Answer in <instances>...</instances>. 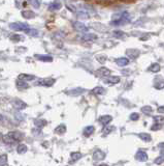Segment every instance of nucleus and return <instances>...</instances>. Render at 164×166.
I'll list each match as a JSON object with an SVG mask.
<instances>
[{"mask_svg":"<svg viewBox=\"0 0 164 166\" xmlns=\"http://www.w3.org/2000/svg\"><path fill=\"white\" fill-rule=\"evenodd\" d=\"M23 137H24V134L21 133L20 131H10V132H8L7 134L3 137V141L5 142V143L11 144L17 141H20Z\"/></svg>","mask_w":164,"mask_h":166,"instance_id":"nucleus-1","label":"nucleus"},{"mask_svg":"<svg viewBox=\"0 0 164 166\" xmlns=\"http://www.w3.org/2000/svg\"><path fill=\"white\" fill-rule=\"evenodd\" d=\"M117 16H118V17H114L112 18V21L111 22V24L114 25V26H121V25H125L130 22V16L127 11L122 14H118Z\"/></svg>","mask_w":164,"mask_h":166,"instance_id":"nucleus-2","label":"nucleus"},{"mask_svg":"<svg viewBox=\"0 0 164 166\" xmlns=\"http://www.w3.org/2000/svg\"><path fill=\"white\" fill-rule=\"evenodd\" d=\"M9 27H10V29L15 30V31H24V32H27L28 30L30 29L29 25H28L27 23H21V22L11 23V24H9Z\"/></svg>","mask_w":164,"mask_h":166,"instance_id":"nucleus-3","label":"nucleus"},{"mask_svg":"<svg viewBox=\"0 0 164 166\" xmlns=\"http://www.w3.org/2000/svg\"><path fill=\"white\" fill-rule=\"evenodd\" d=\"M72 26H73V28L78 32H81V33H84V34L88 33V27H87L83 22H81V21H74Z\"/></svg>","mask_w":164,"mask_h":166,"instance_id":"nucleus-4","label":"nucleus"},{"mask_svg":"<svg viewBox=\"0 0 164 166\" xmlns=\"http://www.w3.org/2000/svg\"><path fill=\"white\" fill-rule=\"evenodd\" d=\"M103 81L105 84H109V85H115V84L120 83L121 79L118 76H109L106 78H103Z\"/></svg>","mask_w":164,"mask_h":166,"instance_id":"nucleus-5","label":"nucleus"},{"mask_svg":"<svg viewBox=\"0 0 164 166\" xmlns=\"http://www.w3.org/2000/svg\"><path fill=\"white\" fill-rule=\"evenodd\" d=\"M11 104H13V106L15 107L16 109H19V110H22V109L26 108L27 107V104L25 102H23L22 100L20 99H15L11 101Z\"/></svg>","mask_w":164,"mask_h":166,"instance_id":"nucleus-6","label":"nucleus"},{"mask_svg":"<svg viewBox=\"0 0 164 166\" xmlns=\"http://www.w3.org/2000/svg\"><path fill=\"white\" fill-rule=\"evenodd\" d=\"M55 82H56V80L53 78H44V79H40L37 84H38V85H43V86L49 87V86H52Z\"/></svg>","mask_w":164,"mask_h":166,"instance_id":"nucleus-7","label":"nucleus"},{"mask_svg":"<svg viewBox=\"0 0 164 166\" xmlns=\"http://www.w3.org/2000/svg\"><path fill=\"white\" fill-rule=\"evenodd\" d=\"M96 74L98 75V76L100 77H103V78H106V77H109V75H111V71H109L107 67H101L100 69H98L97 71H96Z\"/></svg>","mask_w":164,"mask_h":166,"instance_id":"nucleus-8","label":"nucleus"},{"mask_svg":"<svg viewBox=\"0 0 164 166\" xmlns=\"http://www.w3.org/2000/svg\"><path fill=\"white\" fill-rule=\"evenodd\" d=\"M99 123L101 124L102 126H104V127H106V126L109 125V123L112 121V117L111 115H107V114H105V115H101L99 117Z\"/></svg>","mask_w":164,"mask_h":166,"instance_id":"nucleus-9","label":"nucleus"},{"mask_svg":"<svg viewBox=\"0 0 164 166\" xmlns=\"http://www.w3.org/2000/svg\"><path fill=\"white\" fill-rule=\"evenodd\" d=\"M135 159L137 161H140V162H146L148 160V154L145 151H138L135 154Z\"/></svg>","mask_w":164,"mask_h":166,"instance_id":"nucleus-10","label":"nucleus"},{"mask_svg":"<svg viewBox=\"0 0 164 166\" xmlns=\"http://www.w3.org/2000/svg\"><path fill=\"white\" fill-rule=\"evenodd\" d=\"M61 8H62V3H61L60 1H52L49 4V11H59Z\"/></svg>","mask_w":164,"mask_h":166,"instance_id":"nucleus-11","label":"nucleus"},{"mask_svg":"<svg viewBox=\"0 0 164 166\" xmlns=\"http://www.w3.org/2000/svg\"><path fill=\"white\" fill-rule=\"evenodd\" d=\"M19 80L20 81H24V82H28V81H31V80H34L35 79V76L33 75H29V74H20L19 75Z\"/></svg>","mask_w":164,"mask_h":166,"instance_id":"nucleus-12","label":"nucleus"},{"mask_svg":"<svg viewBox=\"0 0 164 166\" xmlns=\"http://www.w3.org/2000/svg\"><path fill=\"white\" fill-rule=\"evenodd\" d=\"M35 57H36V59L41 60V61H44V62H51V61H53V57L51 55L36 54V55H35Z\"/></svg>","mask_w":164,"mask_h":166,"instance_id":"nucleus-13","label":"nucleus"},{"mask_svg":"<svg viewBox=\"0 0 164 166\" xmlns=\"http://www.w3.org/2000/svg\"><path fill=\"white\" fill-rule=\"evenodd\" d=\"M104 158H105V154L102 151H100V149H98V151H95L94 153H93V159H94L95 161L103 160Z\"/></svg>","mask_w":164,"mask_h":166,"instance_id":"nucleus-14","label":"nucleus"},{"mask_svg":"<svg viewBox=\"0 0 164 166\" xmlns=\"http://www.w3.org/2000/svg\"><path fill=\"white\" fill-rule=\"evenodd\" d=\"M97 39V36L94 33H85L83 34V36H82V41L84 42H92V41H95V39Z\"/></svg>","mask_w":164,"mask_h":166,"instance_id":"nucleus-15","label":"nucleus"},{"mask_svg":"<svg viewBox=\"0 0 164 166\" xmlns=\"http://www.w3.org/2000/svg\"><path fill=\"white\" fill-rule=\"evenodd\" d=\"M116 64L121 67H126V65L129 64V59L126 58V57H119V58H117L116 59Z\"/></svg>","mask_w":164,"mask_h":166,"instance_id":"nucleus-16","label":"nucleus"},{"mask_svg":"<svg viewBox=\"0 0 164 166\" xmlns=\"http://www.w3.org/2000/svg\"><path fill=\"white\" fill-rule=\"evenodd\" d=\"M138 55H139V51L136 49H128L127 50V56L132 59H135Z\"/></svg>","mask_w":164,"mask_h":166,"instance_id":"nucleus-17","label":"nucleus"},{"mask_svg":"<svg viewBox=\"0 0 164 166\" xmlns=\"http://www.w3.org/2000/svg\"><path fill=\"white\" fill-rule=\"evenodd\" d=\"M94 131H95V128L93 127V126H88V127H86L85 129H84L83 134H84V136L89 137L94 133Z\"/></svg>","mask_w":164,"mask_h":166,"instance_id":"nucleus-18","label":"nucleus"},{"mask_svg":"<svg viewBox=\"0 0 164 166\" xmlns=\"http://www.w3.org/2000/svg\"><path fill=\"white\" fill-rule=\"evenodd\" d=\"M65 132H66V126H65L64 124H60V125L55 129V133H56V134L62 135V134H64Z\"/></svg>","mask_w":164,"mask_h":166,"instance_id":"nucleus-19","label":"nucleus"},{"mask_svg":"<svg viewBox=\"0 0 164 166\" xmlns=\"http://www.w3.org/2000/svg\"><path fill=\"white\" fill-rule=\"evenodd\" d=\"M92 92L97 96H102L105 93V89L103 87H101V86H96V87H94L92 89Z\"/></svg>","mask_w":164,"mask_h":166,"instance_id":"nucleus-20","label":"nucleus"},{"mask_svg":"<svg viewBox=\"0 0 164 166\" xmlns=\"http://www.w3.org/2000/svg\"><path fill=\"white\" fill-rule=\"evenodd\" d=\"M84 90L85 89H83V88H81V87H78V88H74V89L69 90V92H67L66 93H68L70 96H79V95H81V93H83Z\"/></svg>","mask_w":164,"mask_h":166,"instance_id":"nucleus-21","label":"nucleus"},{"mask_svg":"<svg viewBox=\"0 0 164 166\" xmlns=\"http://www.w3.org/2000/svg\"><path fill=\"white\" fill-rule=\"evenodd\" d=\"M138 136H139V138L145 142H150L152 140L151 135L148 134V133H140V134H138Z\"/></svg>","mask_w":164,"mask_h":166,"instance_id":"nucleus-22","label":"nucleus"},{"mask_svg":"<svg viewBox=\"0 0 164 166\" xmlns=\"http://www.w3.org/2000/svg\"><path fill=\"white\" fill-rule=\"evenodd\" d=\"M154 121H155L156 125H159V126H163L164 125V116L162 115H155L153 117Z\"/></svg>","mask_w":164,"mask_h":166,"instance_id":"nucleus-23","label":"nucleus"},{"mask_svg":"<svg viewBox=\"0 0 164 166\" xmlns=\"http://www.w3.org/2000/svg\"><path fill=\"white\" fill-rule=\"evenodd\" d=\"M160 69L161 67L159 64H152L149 67V71L152 72V73H158V72L160 71Z\"/></svg>","mask_w":164,"mask_h":166,"instance_id":"nucleus-24","label":"nucleus"},{"mask_svg":"<svg viewBox=\"0 0 164 166\" xmlns=\"http://www.w3.org/2000/svg\"><path fill=\"white\" fill-rule=\"evenodd\" d=\"M22 16L25 19H32V18L35 17V14L32 11H23Z\"/></svg>","mask_w":164,"mask_h":166,"instance_id":"nucleus-25","label":"nucleus"},{"mask_svg":"<svg viewBox=\"0 0 164 166\" xmlns=\"http://www.w3.org/2000/svg\"><path fill=\"white\" fill-rule=\"evenodd\" d=\"M34 125H35V127H37L38 129H41V128H43L44 126L46 125V120H35Z\"/></svg>","mask_w":164,"mask_h":166,"instance_id":"nucleus-26","label":"nucleus"},{"mask_svg":"<svg viewBox=\"0 0 164 166\" xmlns=\"http://www.w3.org/2000/svg\"><path fill=\"white\" fill-rule=\"evenodd\" d=\"M112 36L117 37V39H124V37L126 36V34L124 33L122 30H114V31H112Z\"/></svg>","mask_w":164,"mask_h":166,"instance_id":"nucleus-27","label":"nucleus"},{"mask_svg":"<svg viewBox=\"0 0 164 166\" xmlns=\"http://www.w3.org/2000/svg\"><path fill=\"white\" fill-rule=\"evenodd\" d=\"M142 112L144 114H146V115H150V114L153 112V108H152L151 106H144V107H142Z\"/></svg>","mask_w":164,"mask_h":166,"instance_id":"nucleus-28","label":"nucleus"},{"mask_svg":"<svg viewBox=\"0 0 164 166\" xmlns=\"http://www.w3.org/2000/svg\"><path fill=\"white\" fill-rule=\"evenodd\" d=\"M27 146H25V144H23V143H21V144H19L18 146V148H17V152L19 154H25L27 152Z\"/></svg>","mask_w":164,"mask_h":166,"instance_id":"nucleus-29","label":"nucleus"},{"mask_svg":"<svg viewBox=\"0 0 164 166\" xmlns=\"http://www.w3.org/2000/svg\"><path fill=\"white\" fill-rule=\"evenodd\" d=\"M28 84L27 82H24V81H20L18 80L17 81V87L19 88V89H25V88H28Z\"/></svg>","mask_w":164,"mask_h":166,"instance_id":"nucleus-30","label":"nucleus"},{"mask_svg":"<svg viewBox=\"0 0 164 166\" xmlns=\"http://www.w3.org/2000/svg\"><path fill=\"white\" fill-rule=\"evenodd\" d=\"M70 157H71V160L73 161V162H76V161L79 160L83 156H82L81 153H79V152H76V153H71V155H70Z\"/></svg>","mask_w":164,"mask_h":166,"instance_id":"nucleus-31","label":"nucleus"},{"mask_svg":"<svg viewBox=\"0 0 164 166\" xmlns=\"http://www.w3.org/2000/svg\"><path fill=\"white\" fill-rule=\"evenodd\" d=\"M7 164V155L0 156V166H5Z\"/></svg>","mask_w":164,"mask_h":166,"instance_id":"nucleus-32","label":"nucleus"},{"mask_svg":"<svg viewBox=\"0 0 164 166\" xmlns=\"http://www.w3.org/2000/svg\"><path fill=\"white\" fill-rule=\"evenodd\" d=\"M154 163H155L156 165H161L162 163H164V156L160 155L158 158H156L155 160H154Z\"/></svg>","mask_w":164,"mask_h":166,"instance_id":"nucleus-33","label":"nucleus"},{"mask_svg":"<svg viewBox=\"0 0 164 166\" xmlns=\"http://www.w3.org/2000/svg\"><path fill=\"white\" fill-rule=\"evenodd\" d=\"M26 33L29 34V36H38V31H37L36 29H31V28L28 30Z\"/></svg>","mask_w":164,"mask_h":166,"instance_id":"nucleus-34","label":"nucleus"},{"mask_svg":"<svg viewBox=\"0 0 164 166\" xmlns=\"http://www.w3.org/2000/svg\"><path fill=\"white\" fill-rule=\"evenodd\" d=\"M130 120L133 121H136L139 120V114L136 113V112H134V113H131L130 114Z\"/></svg>","mask_w":164,"mask_h":166,"instance_id":"nucleus-35","label":"nucleus"},{"mask_svg":"<svg viewBox=\"0 0 164 166\" xmlns=\"http://www.w3.org/2000/svg\"><path fill=\"white\" fill-rule=\"evenodd\" d=\"M22 39V36H19V34H13V36H10V41L13 42H20Z\"/></svg>","mask_w":164,"mask_h":166,"instance_id":"nucleus-36","label":"nucleus"},{"mask_svg":"<svg viewBox=\"0 0 164 166\" xmlns=\"http://www.w3.org/2000/svg\"><path fill=\"white\" fill-rule=\"evenodd\" d=\"M96 58H97V60L100 62V64H104L105 60H106V57H105L104 55H98Z\"/></svg>","mask_w":164,"mask_h":166,"instance_id":"nucleus-37","label":"nucleus"},{"mask_svg":"<svg viewBox=\"0 0 164 166\" xmlns=\"http://www.w3.org/2000/svg\"><path fill=\"white\" fill-rule=\"evenodd\" d=\"M30 4H32V5H33L35 8H39V6H40V1L33 0V1H30Z\"/></svg>","mask_w":164,"mask_h":166,"instance_id":"nucleus-38","label":"nucleus"},{"mask_svg":"<svg viewBox=\"0 0 164 166\" xmlns=\"http://www.w3.org/2000/svg\"><path fill=\"white\" fill-rule=\"evenodd\" d=\"M115 128L114 127H112V126H109V127H104V129H103V132L105 133V134H109V133H111L112 130H114Z\"/></svg>","mask_w":164,"mask_h":166,"instance_id":"nucleus-39","label":"nucleus"},{"mask_svg":"<svg viewBox=\"0 0 164 166\" xmlns=\"http://www.w3.org/2000/svg\"><path fill=\"white\" fill-rule=\"evenodd\" d=\"M158 149H160V153L161 155L164 156V142H161V143L158 144Z\"/></svg>","mask_w":164,"mask_h":166,"instance_id":"nucleus-40","label":"nucleus"},{"mask_svg":"<svg viewBox=\"0 0 164 166\" xmlns=\"http://www.w3.org/2000/svg\"><path fill=\"white\" fill-rule=\"evenodd\" d=\"M155 87H156V88H158V89H161V88H163V87H164V83H163V82H161V83L156 84Z\"/></svg>","mask_w":164,"mask_h":166,"instance_id":"nucleus-41","label":"nucleus"},{"mask_svg":"<svg viewBox=\"0 0 164 166\" xmlns=\"http://www.w3.org/2000/svg\"><path fill=\"white\" fill-rule=\"evenodd\" d=\"M157 111L159 112V113H164V106H160L157 108Z\"/></svg>","mask_w":164,"mask_h":166,"instance_id":"nucleus-42","label":"nucleus"},{"mask_svg":"<svg viewBox=\"0 0 164 166\" xmlns=\"http://www.w3.org/2000/svg\"><path fill=\"white\" fill-rule=\"evenodd\" d=\"M161 127H162V126H159V125H156V124H155V126H153L151 129L153 130V131L154 130H159V129H161Z\"/></svg>","mask_w":164,"mask_h":166,"instance_id":"nucleus-43","label":"nucleus"},{"mask_svg":"<svg viewBox=\"0 0 164 166\" xmlns=\"http://www.w3.org/2000/svg\"><path fill=\"white\" fill-rule=\"evenodd\" d=\"M99 166H109V165H107V164H104V163H103V164H100Z\"/></svg>","mask_w":164,"mask_h":166,"instance_id":"nucleus-44","label":"nucleus"}]
</instances>
